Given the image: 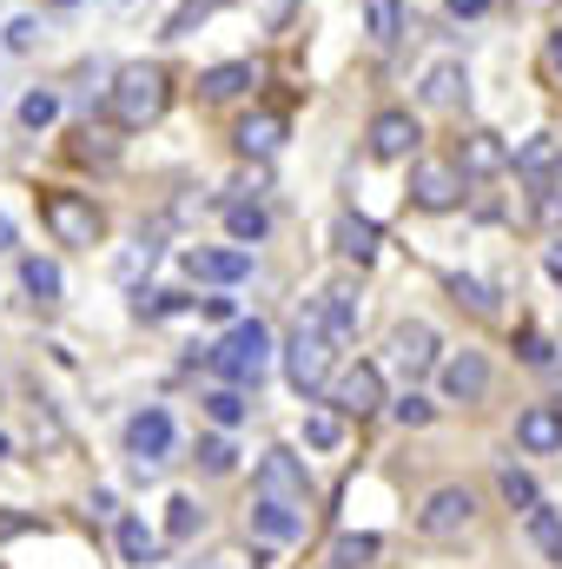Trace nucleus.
Listing matches in <instances>:
<instances>
[{"label":"nucleus","mask_w":562,"mask_h":569,"mask_svg":"<svg viewBox=\"0 0 562 569\" xmlns=\"http://www.w3.org/2000/svg\"><path fill=\"white\" fill-rule=\"evenodd\" d=\"M0 252H13V219L0 212Z\"/></svg>","instance_id":"nucleus-47"},{"label":"nucleus","mask_w":562,"mask_h":569,"mask_svg":"<svg viewBox=\"0 0 562 569\" xmlns=\"http://www.w3.org/2000/svg\"><path fill=\"white\" fill-rule=\"evenodd\" d=\"M436 378H443V398H450V405H483V398H490V358H483V351L443 358Z\"/></svg>","instance_id":"nucleus-11"},{"label":"nucleus","mask_w":562,"mask_h":569,"mask_svg":"<svg viewBox=\"0 0 562 569\" xmlns=\"http://www.w3.org/2000/svg\"><path fill=\"white\" fill-rule=\"evenodd\" d=\"M185 272L205 284H239V279H252V252L245 246H192Z\"/></svg>","instance_id":"nucleus-13"},{"label":"nucleus","mask_w":562,"mask_h":569,"mask_svg":"<svg viewBox=\"0 0 562 569\" xmlns=\"http://www.w3.org/2000/svg\"><path fill=\"white\" fill-rule=\"evenodd\" d=\"M556 159H562L556 140H550V133H536V140H523V152H516V172H523V179H543Z\"/></svg>","instance_id":"nucleus-33"},{"label":"nucleus","mask_w":562,"mask_h":569,"mask_svg":"<svg viewBox=\"0 0 562 569\" xmlns=\"http://www.w3.org/2000/svg\"><path fill=\"white\" fill-rule=\"evenodd\" d=\"M371 27H378V47H398L404 40V0H378L371 7Z\"/></svg>","instance_id":"nucleus-35"},{"label":"nucleus","mask_w":562,"mask_h":569,"mask_svg":"<svg viewBox=\"0 0 562 569\" xmlns=\"http://www.w3.org/2000/svg\"><path fill=\"white\" fill-rule=\"evenodd\" d=\"M304 443L311 450H338L344 443V411L331 405V411H304Z\"/></svg>","instance_id":"nucleus-28"},{"label":"nucleus","mask_w":562,"mask_h":569,"mask_svg":"<svg viewBox=\"0 0 562 569\" xmlns=\"http://www.w3.org/2000/svg\"><path fill=\"white\" fill-rule=\"evenodd\" d=\"M530 543H536L543 557H556V563H562V510H550V503H536V510H530Z\"/></svg>","instance_id":"nucleus-29"},{"label":"nucleus","mask_w":562,"mask_h":569,"mask_svg":"<svg viewBox=\"0 0 562 569\" xmlns=\"http://www.w3.org/2000/svg\"><path fill=\"white\" fill-rule=\"evenodd\" d=\"M40 530V517L33 510H0V543H13V537H33Z\"/></svg>","instance_id":"nucleus-41"},{"label":"nucleus","mask_w":562,"mask_h":569,"mask_svg":"<svg viewBox=\"0 0 562 569\" xmlns=\"http://www.w3.org/2000/svg\"><path fill=\"white\" fill-rule=\"evenodd\" d=\"M536 226H550V232H562V179H556V186H543V192H536Z\"/></svg>","instance_id":"nucleus-40"},{"label":"nucleus","mask_w":562,"mask_h":569,"mask_svg":"<svg viewBox=\"0 0 562 569\" xmlns=\"http://www.w3.org/2000/svg\"><path fill=\"white\" fill-rule=\"evenodd\" d=\"M516 443H523L530 457L562 450V405H530V411L516 418Z\"/></svg>","instance_id":"nucleus-17"},{"label":"nucleus","mask_w":562,"mask_h":569,"mask_svg":"<svg viewBox=\"0 0 562 569\" xmlns=\"http://www.w3.org/2000/svg\"><path fill=\"white\" fill-rule=\"evenodd\" d=\"M496 490H503V503H510V510H523V517H530V510L543 503L536 477H523V470H503V477H496Z\"/></svg>","instance_id":"nucleus-32"},{"label":"nucleus","mask_w":562,"mask_h":569,"mask_svg":"<svg viewBox=\"0 0 562 569\" xmlns=\"http://www.w3.org/2000/svg\"><path fill=\"white\" fill-rule=\"evenodd\" d=\"M120 557H127V563H152V557H159V537L145 530L140 517H120Z\"/></svg>","instance_id":"nucleus-31"},{"label":"nucleus","mask_w":562,"mask_h":569,"mask_svg":"<svg viewBox=\"0 0 562 569\" xmlns=\"http://www.w3.org/2000/svg\"><path fill=\"white\" fill-rule=\"evenodd\" d=\"M265 365H272V331H265L259 318L225 325V338H219V351H212V371H219L225 385H239V391H259Z\"/></svg>","instance_id":"nucleus-2"},{"label":"nucleus","mask_w":562,"mask_h":569,"mask_svg":"<svg viewBox=\"0 0 562 569\" xmlns=\"http://www.w3.org/2000/svg\"><path fill=\"white\" fill-rule=\"evenodd\" d=\"M550 279H556V284H562V266H550Z\"/></svg>","instance_id":"nucleus-50"},{"label":"nucleus","mask_w":562,"mask_h":569,"mask_svg":"<svg viewBox=\"0 0 562 569\" xmlns=\"http://www.w3.org/2000/svg\"><path fill=\"white\" fill-rule=\"evenodd\" d=\"M120 7H127V0H120Z\"/></svg>","instance_id":"nucleus-51"},{"label":"nucleus","mask_w":562,"mask_h":569,"mask_svg":"<svg viewBox=\"0 0 562 569\" xmlns=\"http://www.w3.org/2000/svg\"><path fill=\"white\" fill-rule=\"evenodd\" d=\"M483 7H490V0H443V13H450V20H476Z\"/></svg>","instance_id":"nucleus-45"},{"label":"nucleus","mask_w":562,"mask_h":569,"mask_svg":"<svg viewBox=\"0 0 562 569\" xmlns=\"http://www.w3.org/2000/svg\"><path fill=\"white\" fill-rule=\"evenodd\" d=\"M550 73H562V27L550 33Z\"/></svg>","instance_id":"nucleus-46"},{"label":"nucleus","mask_w":562,"mask_h":569,"mask_svg":"<svg viewBox=\"0 0 562 569\" xmlns=\"http://www.w3.org/2000/svg\"><path fill=\"white\" fill-rule=\"evenodd\" d=\"M232 463H239L232 437H199V470H205V477H225Z\"/></svg>","instance_id":"nucleus-34"},{"label":"nucleus","mask_w":562,"mask_h":569,"mask_svg":"<svg viewBox=\"0 0 562 569\" xmlns=\"http://www.w3.org/2000/svg\"><path fill=\"white\" fill-rule=\"evenodd\" d=\"M450 298H456V305H470L476 318H490V311H496V298H490L476 279H463V272H450Z\"/></svg>","instance_id":"nucleus-38"},{"label":"nucleus","mask_w":562,"mask_h":569,"mask_svg":"<svg viewBox=\"0 0 562 569\" xmlns=\"http://www.w3.org/2000/svg\"><path fill=\"white\" fill-rule=\"evenodd\" d=\"M40 219H47V232L60 246H80V252H93L107 239V219H100V206L87 192H47L40 199Z\"/></svg>","instance_id":"nucleus-4"},{"label":"nucleus","mask_w":562,"mask_h":569,"mask_svg":"<svg viewBox=\"0 0 562 569\" xmlns=\"http://www.w3.org/2000/svg\"><path fill=\"white\" fill-rule=\"evenodd\" d=\"M33 33H40V27H33V13H13V20H7V47H13V53H27V47H33Z\"/></svg>","instance_id":"nucleus-42"},{"label":"nucleus","mask_w":562,"mask_h":569,"mask_svg":"<svg viewBox=\"0 0 562 569\" xmlns=\"http://www.w3.org/2000/svg\"><path fill=\"white\" fill-rule=\"evenodd\" d=\"M133 311H140V318H172V311H185V298H179V291H140Z\"/></svg>","instance_id":"nucleus-39"},{"label":"nucleus","mask_w":562,"mask_h":569,"mask_svg":"<svg viewBox=\"0 0 562 569\" xmlns=\"http://www.w3.org/2000/svg\"><path fill=\"white\" fill-rule=\"evenodd\" d=\"M232 140H239V152H245V159H272V152L284 146V120H279V113H252Z\"/></svg>","instance_id":"nucleus-21"},{"label":"nucleus","mask_w":562,"mask_h":569,"mask_svg":"<svg viewBox=\"0 0 562 569\" xmlns=\"http://www.w3.org/2000/svg\"><path fill=\"white\" fill-rule=\"evenodd\" d=\"M391 358H398V371L418 385V378H430L436 371V331L423 325V318H411V325H398L391 331Z\"/></svg>","instance_id":"nucleus-14"},{"label":"nucleus","mask_w":562,"mask_h":569,"mask_svg":"<svg viewBox=\"0 0 562 569\" xmlns=\"http://www.w3.org/2000/svg\"><path fill=\"white\" fill-rule=\"evenodd\" d=\"M225 232H232L239 246H259V239L272 232V219H265V206H245V199H239V206H225Z\"/></svg>","instance_id":"nucleus-23"},{"label":"nucleus","mask_w":562,"mask_h":569,"mask_svg":"<svg viewBox=\"0 0 562 569\" xmlns=\"http://www.w3.org/2000/svg\"><path fill=\"white\" fill-rule=\"evenodd\" d=\"M470 523H476V497H470L463 483L430 490V497H423V510H418V530L430 537V543H456Z\"/></svg>","instance_id":"nucleus-5"},{"label":"nucleus","mask_w":562,"mask_h":569,"mask_svg":"<svg viewBox=\"0 0 562 569\" xmlns=\"http://www.w3.org/2000/svg\"><path fill=\"white\" fill-rule=\"evenodd\" d=\"M456 166H463V179H496L503 166H516V152L496 140L490 127H470V133H463V146H456Z\"/></svg>","instance_id":"nucleus-15"},{"label":"nucleus","mask_w":562,"mask_h":569,"mask_svg":"<svg viewBox=\"0 0 562 569\" xmlns=\"http://www.w3.org/2000/svg\"><path fill=\"white\" fill-rule=\"evenodd\" d=\"M463 199V166L456 159H418L411 166V206L418 212H450Z\"/></svg>","instance_id":"nucleus-8"},{"label":"nucleus","mask_w":562,"mask_h":569,"mask_svg":"<svg viewBox=\"0 0 562 569\" xmlns=\"http://www.w3.org/2000/svg\"><path fill=\"white\" fill-rule=\"evenodd\" d=\"M331 405H338L344 418H371V411H384V371H378V365H344L338 385H331Z\"/></svg>","instance_id":"nucleus-10"},{"label":"nucleus","mask_w":562,"mask_h":569,"mask_svg":"<svg viewBox=\"0 0 562 569\" xmlns=\"http://www.w3.org/2000/svg\"><path fill=\"white\" fill-rule=\"evenodd\" d=\"M199 311H205L212 325H239V305H232V298H199Z\"/></svg>","instance_id":"nucleus-44"},{"label":"nucleus","mask_w":562,"mask_h":569,"mask_svg":"<svg viewBox=\"0 0 562 569\" xmlns=\"http://www.w3.org/2000/svg\"><path fill=\"white\" fill-rule=\"evenodd\" d=\"M245 87H259V60H225V67H205L199 73V93L205 100H239Z\"/></svg>","instance_id":"nucleus-19"},{"label":"nucleus","mask_w":562,"mask_h":569,"mask_svg":"<svg viewBox=\"0 0 562 569\" xmlns=\"http://www.w3.org/2000/svg\"><path fill=\"white\" fill-rule=\"evenodd\" d=\"M331 239H338V252H344L351 266H371V259H378V246H384V232H378L371 219H358V212H338Z\"/></svg>","instance_id":"nucleus-18"},{"label":"nucleus","mask_w":562,"mask_h":569,"mask_svg":"<svg viewBox=\"0 0 562 569\" xmlns=\"http://www.w3.org/2000/svg\"><path fill=\"white\" fill-rule=\"evenodd\" d=\"M127 457H133V477H159V463L172 457V411H159V405L133 411V425H127Z\"/></svg>","instance_id":"nucleus-7"},{"label":"nucleus","mask_w":562,"mask_h":569,"mask_svg":"<svg viewBox=\"0 0 562 569\" xmlns=\"http://www.w3.org/2000/svg\"><path fill=\"white\" fill-rule=\"evenodd\" d=\"M418 146H423V127L404 113V107H391V113H378V120H371V159L398 166V159H411Z\"/></svg>","instance_id":"nucleus-12"},{"label":"nucleus","mask_w":562,"mask_h":569,"mask_svg":"<svg viewBox=\"0 0 562 569\" xmlns=\"http://www.w3.org/2000/svg\"><path fill=\"white\" fill-rule=\"evenodd\" d=\"M252 483H259V497H272V503H298V510H311V470H304V457L284 450V443L259 457Z\"/></svg>","instance_id":"nucleus-6"},{"label":"nucleus","mask_w":562,"mask_h":569,"mask_svg":"<svg viewBox=\"0 0 562 569\" xmlns=\"http://www.w3.org/2000/svg\"><path fill=\"white\" fill-rule=\"evenodd\" d=\"M199 405H205V418H212V425H219V430L245 425V411H252V405H245V391H239V385H225V391H205V398H199Z\"/></svg>","instance_id":"nucleus-25"},{"label":"nucleus","mask_w":562,"mask_h":569,"mask_svg":"<svg viewBox=\"0 0 562 569\" xmlns=\"http://www.w3.org/2000/svg\"><path fill=\"white\" fill-rule=\"evenodd\" d=\"M378 550H384L378 537H364V530L351 537V530H344V537L331 543V569H364V563H378Z\"/></svg>","instance_id":"nucleus-26"},{"label":"nucleus","mask_w":562,"mask_h":569,"mask_svg":"<svg viewBox=\"0 0 562 569\" xmlns=\"http://www.w3.org/2000/svg\"><path fill=\"white\" fill-rule=\"evenodd\" d=\"M516 345H523V365H550V358H556V351H550V338H543V331H523V338H516Z\"/></svg>","instance_id":"nucleus-43"},{"label":"nucleus","mask_w":562,"mask_h":569,"mask_svg":"<svg viewBox=\"0 0 562 569\" xmlns=\"http://www.w3.org/2000/svg\"><path fill=\"white\" fill-rule=\"evenodd\" d=\"M311 318H318V331L344 351V345L358 338V279H331L311 298Z\"/></svg>","instance_id":"nucleus-9"},{"label":"nucleus","mask_w":562,"mask_h":569,"mask_svg":"<svg viewBox=\"0 0 562 569\" xmlns=\"http://www.w3.org/2000/svg\"><path fill=\"white\" fill-rule=\"evenodd\" d=\"M212 7H219V0H179V7H172V20H165V40H185Z\"/></svg>","instance_id":"nucleus-37"},{"label":"nucleus","mask_w":562,"mask_h":569,"mask_svg":"<svg viewBox=\"0 0 562 569\" xmlns=\"http://www.w3.org/2000/svg\"><path fill=\"white\" fill-rule=\"evenodd\" d=\"M53 120H60V93H47V87H33V93L20 100V127H27V133H47Z\"/></svg>","instance_id":"nucleus-30"},{"label":"nucleus","mask_w":562,"mask_h":569,"mask_svg":"<svg viewBox=\"0 0 562 569\" xmlns=\"http://www.w3.org/2000/svg\"><path fill=\"white\" fill-rule=\"evenodd\" d=\"M304 523H311V510H298V503H272V497H259V510H252L259 543H298Z\"/></svg>","instance_id":"nucleus-16"},{"label":"nucleus","mask_w":562,"mask_h":569,"mask_svg":"<svg viewBox=\"0 0 562 569\" xmlns=\"http://www.w3.org/2000/svg\"><path fill=\"white\" fill-rule=\"evenodd\" d=\"M7 450H13V443H7V430H0V457H7Z\"/></svg>","instance_id":"nucleus-48"},{"label":"nucleus","mask_w":562,"mask_h":569,"mask_svg":"<svg viewBox=\"0 0 562 569\" xmlns=\"http://www.w3.org/2000/svg\"><path fill=\"white\" fill-rule=\"evenodd\" d=\"M391 418H398V425H404V430H423V425H430V418H436V405H430V398H423L418 385H411V391H404V398L391 405Z\"/></svg>","instance_id":"nucleus-36"},{"label":"nucleus","mask_w":562,"mask_h":569,"mask_svg":"<svg viewBox=\"0 0 562 569\" xmlns=\"http://www.w3.org/2000/svg\"><path fill=\"white\" fill-rule=\"evenodd\" d=\"M550 266H562V246H556V252H550Z\"/></svg>","instance_id":"nucleus-49"},{"label":"nucleus","mask_w":562,"mask_h":569,"mask_svg":"<svg viewBox=\"0 0 562 569\" xmlns=\"http://www.w3.org/2000/svg\"><path fill=\"white\" fill-rule=\"evenodd\" d=\"M152 259H159V232H140V239L113 259V279H120V284H140L145 272H152Z\"/></svg>","instance_id":"nucleus-22"},{"label":"nucleus","mask_w":562,"mask_h":569,"mask_svg":"<svg viewBox=\"0 0 562 569\" xmlns=\"http://www.w3.org/2000/svg\"><path fill=\"white\" fill-rule=\"evenodd\" d=\"M463 93H470V73H463V60H436V67L423 73V87H418L423 107H456Z\"/></svg>","instance_id":"nucleus-20"},{"label":"nucleus","mask_w":562,"mask_h":569,"mask_svg":"<svg viewBox=\"0 0 562 569\" xmlns=\"http://www.w3.org/2000/svg\"><path fill=\"white\" fill-rule=\"evenodd\" d=\"M165 100H172V80H165V67H152V60H127V67L113 73L107 113H113V127H120V133H145V127L165 113Z\"/></svg>","instance_id":"nucleus-1"},{"label":"nucleus","mask_w":562,"mask_h":569,"mask_svg":"<svg viewBox=\"0 0 562 569\" xmlns=\"http://www.w3.org/2000/svg\"><path fill=\"white\" fill-rule=\"evenodd\" d=\"M331 358H338V345L318 331V318H311V305H304V311H298V331H291V345H284V385H291L298 398H318L324 378H331Z\"/></svg>","instance_id":"nucleus-3"},{"label":"nucleus","mask_w":562,"mask_h":569,"mask_svg":"<svg viewBox=\"0 0 562 569\" xmlns=\"http://www.w3.org/2000/svg\"><path fill=\"white\" fill-rule=\"evenodd\" d=\"M199 523H205V510H199L192 497H172V503H165V543H192Z\"/></svg>","instance_id":"nucleus-27"},{"label":"nucleus","mask_w":562,"mask_h":569,"mask_svg":"<svg viewBox=\"0 0 562 569\" xmlns=\"http://www.w3.org/2000/svg\"><path fill=\"white\" fill-rule=\"evenodd\" d=\"M20 291L40 298V305H53L60 298V266L53 259H20Z\"/></svg>","instance_id":"nucleus-24"}]
</instances>
